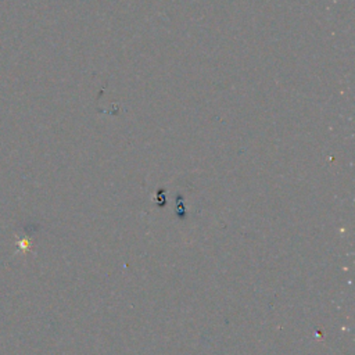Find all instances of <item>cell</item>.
<instances>
[{"instance_id": "cell-1", "label": "cell", "mask_w": 355, "mask_h": 355, "mask_svg": "<svg viewBox=\"0 0 355 355\" xmlns=\"http://www.w3.org/2000/svg\"><path fill=\"white\" fill-rule=\"evenodd\" d=\"M18 247L22 250V251H26L29 248V241L25 239V240H19L18 241Z\"/></svg>"}]
</instances>
